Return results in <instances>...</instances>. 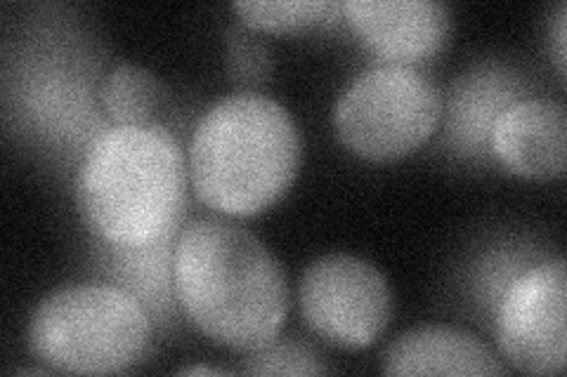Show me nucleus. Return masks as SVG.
<instances>
[{
    "instance_id": "obj_1",
    "label": "nucleus",
    "mask_w": 567,
    "mask_h": 377,
    "mask_svg": "<svg viewBox=\"0 0 567 377\" xmlns=\"http://www.w3.org/2000/svg\"><path fill=\"white\" fill-rule=\"evenodd\" d=\"M173 285L194 326L241 354L275 343L289 314L284 269L256 233L225 218L185 224L175 241Z\"/></svg>"
},
{
    "instance_id": "obj_2",
    "label": "nucleus",
    "mask_w": 567,
    "mask_h": 377,
    "mask_svg": "<svg viewBox=\"0 0 567 377\" xmlns=\"http://www.w3.org/2000/svg\"><path fill=\"white\" fill-rule=\"evenodd\" d=\"M298 164L300 139L289 112L256 93L210 106L189 147L194 193L227 218H251L275 206L289 191Z\"/></svg>"
},
{
    "instance_id": "obj_3",
    "label": "nucleus",
    "mask_w": 567,
    "mask_h": 377,
    "mask_svg": "<svg viewBox=\"0 0 567 377\" xmlns=\"http://www.w3.org/2000/svg\"><path fill=\"white\" fill-rule=\"evenodd\" d=\"M187 166L162 125H118L95 139L79 175L83 214L116 248L162 241L183 218Z\"/></svg>"
},
{
    "instance_id": "obj_4",
    "label": "nucleus",
    "mask_w": 567,
    "mask_h": 377,
    "mask_svg": "<svg viewBox=\"0 0 567 377\" xmlns=\"http://www.w3.org/2000/svg\"><path fill=\"white\" fill-rule=\"evenodd\" d=\"M29 347L60 373L112 375L150 347V316L137 297L114 285H71L31 314Z\"/></svg>"
},
{
    "instance_id": "obj_5",
    "label": "nucleus",
    "mask_w": 567,
    "mask_h": 377,
    "mask_svg": "<svg viewBox=\"0 0 567 377\" xmlns=\"http://www.w3.org/2000/svg\"><path fill=\"white\" fill-rule=\"evenodd\" d=\"M442 116L440 90L412 66L371 69L336 102L333 125L343 145L367 160H398L429 139Z\"/></svg>"
},
{
    "instance_id": "obj_6",
    "label": "nucleus",
    "mask_w": 567,
    "mask_h": 377,
    "mask_svg": "<svg viewBox=\"0 0 567 377\" xmlns=\"http://www.w3.org/2000/svg\"><path fill=\"white\" fill-rule=\"evenodd\" d=\"M298 302L308 328L339 349L374 345L390 321L385 276L354 255L315 260L300 279Z\"/></svg>"
},
{
    "instance_id": "obj_7",
    "label": "nucleus",
    "mask_w": 567,
    "mask_h": 377,
    "mask_svg": "<svg viewBox=\"0 0 567 377\" xmlns=\"http://www.w3.org/2000/svg\"><path fill=\"white\" fill-rule=\"evenodd\" d=\"M567 269L556 258L529 269L502 297L496 335L508 362L529 375H556L567 358Z\"/></svg>"
},
{
    "instance_id": "obj_8",
    "label": "nucleus",
    "mask_w": 567,
    "mask_h": 377,
    "mask_svg": "<svg viewBox=\"0 0 567 377\" xmlns=\"http://www.w3.org/2000/svg\"><path fill=\"white\" fill-rule=\"evenodd\" d=\"M341 10L360 39L398 66L433 57L450 35V10L437 0H348Z\"/></svg>"
},
{
    "instance_id": "obj_9",
    "label": "nucleus",
    "mask_w": 567,
    "mask_h": 377,
    "mask_svg": "<svg viewBox=\"0 0 567 377\" xmlns=\"http://www.w3.org/2000/svg\"><path fill=\"white\" fill-rule=\"evenodd\" d=\"M489 145L499 164L525 179L565 175L567 114L551 100H518L494 121Z\"/></svg>"
},
{
    "instance_id": "obj_10",
    "label": "nucleus",
    "mask_w": 567,
    "mask_h": 377,
    "mask_svg": "<svg viewBox=\"0 0 567 377\" xmlns=\"http://www.w3.org/2000/svg\"><path fill=\"white\" fill-rule=\"evenodd\" d=\"M388 375H504L494 352L475 335L452 326H423L398 337L385 349Z\"/></svg>"
},
{
    "instance_id": "obj_11",
    "label": "nucleus",
    "mask_w": 567,
    "mask_h": 377,
    "mask_svg": "<svg viewBox=\"0 0 567 377\" xmlns=\"http://www.w3.org/2000/svg\"><path fill=\"white\" fill-rule=\"evenodd\" d=\"M513 102V87L504 85L499 76H473L461 83L456 97L452 100V128L464 142L483 145L489 139L494 121Z\"/></svg>"
},
{
    "instance_id": "obj_12",
    "label": "nucleus",
    "mask_w": 567,
    "mask_h": 377,
    "mask_svg": "<svg viewBox=\"0 0 567 377\" xmlns=\"http://www.w3.org/2000/svg\"><path fill=\"white\" fill-rule=\"evenodd\" d=\"M164 85L152 71L121 64L102 83V104L118 125H154L152 116L164 104Z\"/></svg>"
},
{
    "instance_id": "obj_13",
    "label": "nucleus",
    "mask_w": 567,
    "mask_h": 377,
    "mask_svg": "<svg viewBox=\"0 0 567 377\" xmlns=\"http://www.w3.org/2000/svg\"><path fill=\"white\" fill-rule=\"evenodd\" d=\"M235 12L251 29L289 33L333 20V14L341 12V3H333V0H239Z\"/></svg>"
},
{
    "instance_id": "obj_14",
    "label": "nucleus",
    "mask_w": 567,
    "mask_h": 377,
    "mask_svg": "<svg viewBox=\"0 0 567 377\" xmlns=\"http://www.w3.org/2000/svg\"><path fill=\"white\" fill-rule=\"evenodd\" d=\"M246 375H322L327 366L319 362L312 347L287 339V343H270L256 352H248L241 366Z\"/></svg>"
},
{
    "instance_id": "obj_15",
    "label": "nucleus",
    "mask_w": 567,
    "mask_h": 377,
    "mask_svg": "<svg viewBox=\"0 0 567 377\" xmlns=\"http://www.w3.org/2000/svg\"><path fill=\"white\" fill-rule=\"evenodd\" d=\"M227 66L233 78L239 83H262L272 71L270 50L256 35L241 29H229L227 33Z\"/></svg>"
},
{
    "instance_id": "obj_16",
    "label": "nucleus",
    "mask_w": 567,
    "mask_h": 377,
    "mask_svg": "<svg viewBox=\"0 0 567 377\" xmlns=\"http://www.w3.org/2000/svg\"><path fill=\"white\" fill-rule=\"evenodd\" d=\"M565 14H567V8L560 6L558 22H556V64H558L560 76H565V22H567Z\"/></svg>"
},
{
    "instance_id": "obj_17",
    "label": "nucleus",
    "mask_w": 567,
    "mask_h": 377,
    "mask_svg": "<svg viewBox=\"0 0 567 377\" xmlns=\"http://www.w3.org/2000/svg\"><path fill=\"white\" fill-rule=\"evenodd\" d=\"M181 375H223V370L206 368V366H189V368H183Z\"/></svg>"
}]
</instances>
